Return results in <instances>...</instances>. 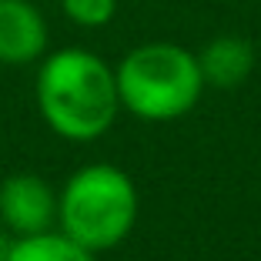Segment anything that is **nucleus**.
Returning a JSON list of instances; mask_svg holds the SVG:
<instances>
[{
  "instance_id": "1",
  "label": "nucleus",
  "mask_w": 261,
  "mask_h": 261,
  "mask_svg": "<svg viewBox=\"0 0 261 261\" xmlns=\"http://www.w3.org/2000/svg\"><path fill=\"white\" fill-rule=\"evenodd\" d=\"M34 94L47 127L67 141L100 138L121 111L114 67L84 47H64L44 57Z\"/></svg>"
},
{
  "instance_id": "2",
  "label": "nucleus",
  "mask_w": 261,
  "mask_h": 261,
  "mask_svg": "<svg viewBox=\"0 0 261 261\" xmlns=\"http://www.w3.org/2000/svg\"><path fill=\"white\" fill-rule=\"evenodd\" d=\"M121 108L141 121H174L198 104L204 91L198 54L181 44L154 40L124 54L114 67Z\"/></svg>"
},
{
  "instance_id": "3",
  "label": "nucleus",
  "mask_w": 261,
  "mask_h": 261,
  "mask_svg": "<svg viewBox=\"0 0 261 261\" xmlns=\"http://www.w3.org/2000/svg\"><path fill=\"white\" fill-rule=\"evenodd\" d=\"M57 221L84 248L108 251L121 245L138 221V191L114 164H87L64 185Z\"/></svg>"
},
{
  "instance_id": "4",
  "label": "nucleus",
  "mask_w": 261,
  "mask_h": 261,
  "mask_svg": "<svg viewBox=\"0 0 261 261\" xmlns=\"http://www.w3.org/2000/svg\"><path fill=\"white\" fill-rule=\"evenodd\" d=\"M57 207L61 194H54V188L37 174H10L0 185V221L17 238L50 231L57 221Z\"/></svg>"
},
{
  "instance_id": "5",
  "label": "nucleus",
  "mask_w": 261,
  "mask_h": 261,
  "mask_svg": "<svg viewBox=\"0 0 261 261\" xmlns=\"http://www.w3.org/2000/svg\"><path fill=\"white\" fill-rule=\"evenodd\" d=\"M50 31L34 0H0V64L23 67L40 61Z\"/></svg>"
},
{
  "instance_id": "6",
  "label": "nucleus",
  "mask_w": 261,
  "mask_h": 261,
  "mask_svg": "<svg viewBox=\"0 0 261 261\" xmlns=\"http://www.w3.org/2000/svg\"><path fill=\"white\" fill-rule=\"evenodd\" d=\"M198 64H201V77L204 84L231 91V87L245 84L254 70V47L251 40L234 37V34H221V37L207 40L198 50Z\"/></svg>"
},
{
  "instance_id": "7",
  "label": "nucleus",
  "mask_w": 261,
  "mask_h": 261,
  "mask_svg": "<svg viewBox=\"0 0 261 261\" xmlns=\"http://www.w3.org/2000/svg\"><path fill=\"white\" fill-rule=\"evenodd\" d=\"M7 261H94V251L67 231H40L17 238L7 248Z\"/></svg>"
},
{
  "instance_id": "8",
  "label": "nucleus",
  "mask_w": 261,
  "mask_h": 261,
  "mask_svg": "<svg viewBox=\"0 0 261 261\" xmlns=\"http://www.w3.org/2000/svg\"><path fill=\"white\" fill-rule=\"evenodd\" d=\"M61 10L70 23L87 27V31H97V27H108L114 20L117 0H61Z\"/></svg>"
},
{
  "instance_id": "9",
  "label": "nucleus",
  "mask_w": 261,
  "mask_h": 261,
  "mask_svg": "<svg viewBox=\"0 0 261 261\" xmlns=\"http://www.w3.org/2000/svg\"><path fill=\"white\" fill-rule=\"evenodd\" d=\"M7 248H10V241L4 234V221H0V261H7Z\"/></svg>"
}]
</instances>
